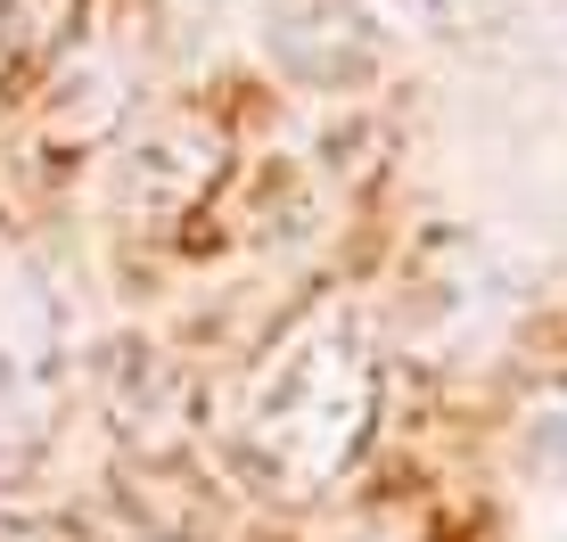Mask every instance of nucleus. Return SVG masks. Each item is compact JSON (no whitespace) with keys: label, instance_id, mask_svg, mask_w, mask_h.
Instances as JSON below:
<instances>
[{"label":"nucleus","instance_id":"1","mask_svg":"<svg viewBox=\"0 0 567 542\" xmlns=\"http://www.w3.org/2000/svg\"><path fill=\"white\" fill-rule=\"evenodd\" d=\"M379 428V354L346 313H305L247 386V460L280 493H321Z\"/></svg>","mask_w":567,"mask_h":542},{"label":"nucleus","instance_id":"2","mask_svg":"<svg viewBox=\"0 0 567 542\" xmlns=\"http://www.w3.org/2000/svg\"><path fill=\"white\" fill-rule=\"evenodd\" d=\"M223 173H230V132L206 107H173V115H156V124H141L124 140V157H115V206L132 222L165 230V222L198 215L214 189H223Z\"/></svg>","mask_w":567,"mask_h":542},{"label":"nucleus","instance_id":"3","mask_svg":"<svg viewBox=\"0 0 567 542\" xmlns=\"http://www.w3.org/2000/svg\"><path fill=\"white\" fill-rule=\"evenodd\" d=\"M58 378H66V304L25 247L0 239V386L17 403H42Z\"/></svg>","mask_w":567,"mask_h":542},{"label":"nucleus","instance_id":"4","mask_svg":"<svg viewBox=\"0 0 567 542\" xmlns=\"http://www.w3.org/2000/svg\"><path fill=\"white\" fill-rule=\"evenodd\" d=\"M271 50L305 83H354V74H370V25L354 0H271Z\"/></svg>","mask_w":567,"mask_h":542},{"label":"nucleus","instance_id":"5","mask_svg":"<svg viewBox=\"0 0 567 542\" xmlns=\"http://www.w3.org/2000/svg\"><path fill=\"white\" fill-rule=\"evenodd\" d=\"M107 411L132 444H173L182 436V371L148 345H124L107 371Z\"/></svg>","mask_w":567,"mask_h":542},{"label":"nucleus","instance_id":"6","mask_svg":"<svg viewBox=\"0 0 567 542\" xmlns=\"http://www.w3.org/2000/svg\"><path fill=\"white\" fill-rule=\"evenodd\" d=\"M518 460L535 477H551V486H567V371L535 378L518 395Z\"/></svg>","mask_w":567,"mask_h":542},{"label":"nucleus","instance_id":"7","mask_svg":"<svg viewBox=\"0 0 567 542\" xmlns=\"http://www.w3.org/2000/svg\"><path fill=\"white\" fill-rule=\"evenodd\" d=\"M91 0H0V25H9L17 50H58L74 25H83Z\"/></svg>","mask_w":567,"mask_h":542},{"label":"nucleus","instance_id":"8","mask_svg":"<svg viewBox=\"0 0 567 542\" xmlns=\"http://www.w3.org/2000/svg\"><path fill=\"white\" fill-rule=\"evenodd\" d=\"M412 9L444 33H477V25H494V17H511V0H412Z\"/></svg>","mask_w":567,"mask_h":542}]
</instances>
